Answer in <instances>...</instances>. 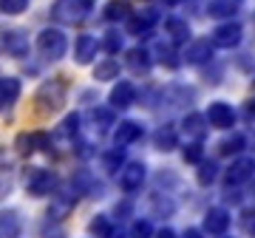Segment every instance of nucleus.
Masks as SVG:
<instances>
[{"label":"nucleus","mask_w":255,"mask_h":238,"mask_svg":"<svg viewBox=\"0 0 255 238\" xmlns=\"http://www.w3.org/2000/svg\"><path fill=\"white\" fill-rule=\"evenodd\" d=\"M184 130H187L190 136L201 139L204 136V117H201V114H187V117H184Z\"/></svg>","instance_id":"nucleus-25"},{"label":"nucleus","mask_w":255,"mask_h":238,"mask_svg":"<svg viewBox=\"0 0 255 238\" xmlns=\"http://www.w3.org/2000/svg\"><path fill=\"white\" fill-rule=\"evenodd\" d=\"M156 23H159V11H156V9H145V11H139L136 17L128 20V28H130V34H147Z\"/></svg>","instance_id":"nucleus-10"},{"label":"nucleus","mask_w":255,"mask_h":238,"mask_svg":"<svg viewBox=\"0 0 255 238\" xmlns=\"http://www.w3.org/2000/svg\"><path fill=\"white\" fill-rule=\"evenodd\" d=\"M119 74V63L117 60H105V63H97L94 68V80H114Z\"/></svg>","instance_id":"nucleus-26"},{"label":"nucleus","mask_w":255,"mask_h":238,"mask_svg":"<svg viewBox=\"0 0 255 238\" xmlns=\"http://www.w3.org/2000/svg\"><path fill=\"white\" fill-rule=\"evenodd\" d=\"M255 176V162L253 159H238V162H233L227 170V182L230 184H241L247 182V179H253Z\"/></svg>","instance_id":"nucleus-12"},{"label":"nucleus","mask_w":255,"mask_h":238,"mask_svg":"<svg viewBox=\"0 0 255 238\" xmlns=\"http://www.w3.org/2000/svg\"><path fill=\"white\" fill-rule=\"evenodd\" d=\"M17 97H20V80L17 77H3L0 80V108L14 105Z\"/></svg>","instance_id":"nucleus-13"},{"label":"nucleus","mask_w":255,"mask_h":238,"mask_svg":"<svg viewBox=\"0 0 255 238\" xmlns=\"http://www.w3.org/2000/svg\"><path fill=\"white\" fill-rule=\"evenodd\" d=\"M91 119L97 128H108V125H114V111L111 108H94L91 111Z\"/></svg>","instance_id":"nucleus-28"},{"label":"nucleus","mask_w":255,"mask_h":238,"mask_svg":"<svg viewBox=\"0 0 255 238\" xmlns=\"http://www.w3.org/2000/svg\"><path fill=\"white\" fill-rule=\"evenodd\" d=\"M244 230L250 236H255V213H247L244 216Z\"/></svg>","instance_id":"nucleus-38"},{"label":"nucleus","mask_w":255,"mask_h":238,"mask_svg":"<svg viewBox=\"0 0 255 238\" xmlns=\"http://www.w3.org/2000/svg\"><path fill=\"white\" fill-rule=\"evenodd\" d=\"M133 100H136V88L130 83L114 85V91H111V105H114V108H128Z\"/></svg>","instance_id":"nucleus-17"},{"label":"nucleus","mask_w":255,"mask_h":238,"mask_svg":"<svg viewBox=\"0 0 255 238\" xmlns=\"http://www.w3.org/2000/svg\"><path fill=\"white\" fill-rule=\"evenodd\" d=\"M105 236H108V238H125V233H122V230H108Z\"/></svg>","instance_id":"nucleus-40"},{"label":"nucleus","mask_w":255,"mask_h":238,"mask_svg":"<svg viewBox=\"0 0 255 238\" xmlns=\"http://www.w3.org/2000/svg\"><path fill=\"white\" fill-rule=\"evenodd\" d=\"M153 142H156V147H159V150H170V147H176V130L170 128V125H164V128L156 130Z\"/></svg>","instance_id":"nucleus-24"},{"label":"nucleus","mask_w":255,"mask_h":238,"mask_svg":"<svg viewBox=\"0 0 255 238\" xmlns=\"http://www.w3.org/2000/svg\"><path fill=\"white\" fill-rule=\"evenodd\" d=\"M102 165H105V170H119V165H122V153L119 150H108V153L102 156Z\"/></svg>","instance_id":"nucleus-31"},{"label":"nucleus","mask_w":255,"mask_h":238,"mask_svg":"<svg viewBox=\"0 0 255 238\" xmlns=\"http://www.w3.org/2000/svg\"><path fill=\"white\" fill-rule=\"evenodd\" d=\"M128 14H130V6H128L125 0H111L108 6H105V11H102V17L105 20H125Z\"/></svg>","instance_id":"nucleus-23"},{"label":"nucleus","mask_w":255,"mask_h":238,"mask_svg":"<svg viewBox=\"0 0 255 238\" xmlns=\"http://www.w3.org/2000/svg\"><path fill=\"white\" fill-rule=\"evenodd\" d=\"M244 108H247V117L253 119V117H255V100H250V102L244 105Z\"/></svg>","instance_id":"nucleus-39"},{"label":"nucleus","mask_w":255,"mask_h":238,"mask_svg":"<svg viewBox=\"0 0 255 238\" xmlns=\"http://www.w3.org/2000/svg\"><path fill=\"white\" fill-rule=\"evenodd\" d=\"M28 9V0H0V11L3 14H20Z\"/></svg>","instance_id":"nucleus-29"},{"label":"nucleus","mask_w":255,"mask_h":238,"mask_svg":"<svg viewBox=\"0 0 255 238\" xmlns=\"http://www.w3.org/2000/svg\"><path fill=\"white\" fill-rule=\"evenodd\" d=\"M142 182H145V165L142 162H130V165H125V170H119V187L122 190H139Z\"/></svg>","instance_id":"nucleus-6"},{"label":"nucleus","mask_w":255,"mask_h":238,"mask_svg":"<svg viewBox=\"0 0 255 238\" xmlns=\"http://www.w3.org/2000/svg\"><path fill=\"white\" fill-rule=\"evenodd\" d=\"M94 9V0H57L54 6H51V17L60 20V23H82V20L91 14Z\"/></svg>","instance_id":"nucleus-2"},{"label":"nucleus","mask_w":255,"mask_h":238,"mask_svg":"<svg viewBox=\"0 0 255 238\" xmlns=\"http://www.w3.org/2000/svg\"><path fill=\"white\" fill-rule=\"evenodd\" d=\"M14 187V167H11L6 150H0V199H6Z\"/></svg>","instance_id":"nucleus-14"},{"label":"nucleus","mask_w":255,"mask_h":238,"mask_svg":"<svg viewBox=\"0 0 255 238\" xmlns=\"http://www.w3.org/2000/svg\"><path fill=\"white\" fill-rule=\"evenodd\" d=\"M108 219H105V216H97V219L91 221V233H97V236H105V233H108Z\"/></svg>","instance_id":"nucleus-36"},{"label":"nucleus","mask_w":255,"mask_h":238,"mask_svg":"<svg viewBox=\"0 0 255 238\" xmlns=\"http://www.w3.org/2000/svg\"><path fill=\"white\" fill-rule=\"evenodd\" d=\"M125 63L133 68V71H150V54H147L145 48H133V51H128L125 57Z\"/></svg>","instance_id":"nucleus-22"},{"label":"nucleus","mask_w":255,"mask_h":238,"mask_svg":"<svg viewBox=\"0 0 255 238\" xmlns=\"http://www.w3.org/2000/svg\"><path fill=\"white\" fill-rule=\"evenodd\" d=\"M204 227H207L210 233L221 236V233H224V230L230 227V216H227V210H221V207H213V210H207V216H204Z\"/></svg>","instance_id":"nucleus-16"},{"label":"nucleus","mask_w":255,"mask_h":238,"mask_svg":"<svg viewBox=\"0 0 255 238\" xmlns=\"http://www.w3.org/2000/svg\"><path fill=\"white\" fill-rule=\"evenodd\" d=\"M184 162H201V145H187L184 147Z\"/></svg>","instance_id":"nucleus-37"},{"label":"nucleus","mask_w":255,"mask_h":238,"mask_svg":"<svg viewBox=\"0 0 255 238\" xmlns=\"http://www.w3.org/2000/svg\"><path fill=\"white\" fill-rule=\"evenodd\" d=\"M139 136H142V125H136V122H122L119 130L114 133V142H117V147H122V145L136 142Z\"/></svg>","instance_id":"nucleus-20"},{"label":"nucleus","mask_w":255,"mask_h":238,"mask_svg":"<svg viewBox=\"0 0 255 238\" xmlns=\"http://www.w3.org/2000/svg\"><path fill=\"white\" fill-rule=\"evenodd\" d=\"M207 122L216 125V128H233L236 114H233V108H230L227 102H213L207 108Z\"/></svg>","instance_id":"nucleus-8"},{"label":"nucleus","mask_w":255,"mask_h":238,"mask_svg":"<svg viewBox=\"0 0 255 238\" xmlns=\"http://www.w3.org/2000/svg\"><path fill=\"white\" fill-rule=\"evenodd\" d=\"M241 147H244V136H230V139H224L221 142V153H227V156H233V153H241Z\"/></svg>","instance_id":"nucleus-30"},{"label":"nucleus","mask_w":255,"mask_h":238,"mask_svg":"<svg viewBox=\"0 0 255 238\" xmlns=\"http://www.w3.org/2000/svg\"><path fill=\"white\" fill-rule=\"evenodd\" d=\"M167 3H173V6H176V3H182V0H167Z\"/></svg>","instance_id":"nucleus-43"},{"label":"nucleus","mask_w":255,"mask_h":238,"mask_svg":"<svg viewBox=\"0 0 255 238\" xmlns=\"http://www.w3.org/2000/svg\"><path fill=\"white\" fill-rule=\"evenodd\" d=\"M34 105L40 114H57L65 105V80H60V77L46 80V83L37 88Z\"/></svg>","instance_id":"nucleus-1"},{"label":"nucleus","mask_w":255,"mask_h":238,"mask_svg":"<svg viewBox=\"0 0 255 238\" xmlns=\"http://www.w3.org/2000/svg\"><path fill=\"white\" fill-rule=\"evenodd\" d=\"M253 199H255V184H253Z\"/></svg>","instance_id":"nucleus-44"},{"label":"nucleus","mask_w":255,"mask_h":238,"mask_svg":"<svg viewBox=\"0 0 255 238\" xmlns=\"http://www.w3.org/2000/svg\"><path fill=\"white\" fill-rule=\"evenodd\" d=\"M20 236V216L14 210L0 213V238H17Z\"/></svg>","instance_id":"nucleus-19"},{"label":"nucleus","mask_w":255,"mask_h":238,"mask_svg":"<svg viewBox=\"0 0 255 238\" xmlns=\"http://www.w3.org/2000/svg\"><path fill=\"white\" fill-rule=\"evenodd\" d=\"M213 57V43L210 40H190L187 43V51H184V60L193 65H201V63H210Z\"/></svg>","instance_id":"nucleus-9"},{"label":"nucleus","mask_w":255,"mask_h":238,"mask_svg":"<svg viewBox=\"0 0 255 238\" xmlns=\"http://www.w3.org/2000/svg\"><path fill=\"white\" fill-rule=\"evenodd\" d=\"M241 34H244L241 26L230 20V23H221V26L213 31V40H210V43L219 46V48H236L238 43H241Z\"/></svg>","instance_id":"nucleus-5"},{"label":"nucleus","mask_w":255,"mask_h":238,"mask_svg":"<svg viewBox=\"0 0 255 238\" xmlns=\"http://www.w3.org/2000/svg\"><path fill=\"white\" fill-rule=\"evenodd\" d=\"M216 179V165L210 162V165H201V170H199V184H210Z\"/></svg>","instance_id":"nucleus-34"},{"label":"nucleus","mask_w":255,"mask_h":238,"mask_svg":"<svg viewBox=\"0 0 255 238\" xmlns=\"http://www.w3.org/2000/svg\"><path fill=\"white\" fill-rule=\"evenodd\" d=\"M46 145H48L46 133H20L17 142H14L20 156H31L34 150H40V147H46Z\"/></svg>","instance_id":"nucleus-11"},{"label":"nucleus","mask_w":255,"mask_h":238,"mask_svg":"<svg viewBox=\"0 0 255 238\" xmlns=\"http://www.w3.org/2000/svg\"><path fill=\"white\" fill-rule=\"evenodd\" d=\"M164 28H167V34H170L173 43H187V40H190V26H187V20H182V17H167Z\"/></svg>","instance_id":"nucleus-21"},{"label":"nucleus","mask_w":255,"mask_h":238,"mask_svg":"<svg viewBox=\"0 0 255 238\" xmlns=\"http://www.w3.org/2000/svg\"><path fill=\"white\" fill-rule=\"evenodd\" d=\"M77 125H80V117H77V114L65 117V122L60 125V136H74V133H77Z\"/></svg>","instance_id":"nucleus-32"},{"label":"nucleus","mask_w":255,"mask_h":238,"mask_svg":"<svg viewBox=\"0 0 255 238\" xmlns=\"http://www.w3.org/2000/svg\"><path fill=\"white\" fill-rule=\"evenodd\" d=\"M184 238H201V233H199V230H187V233H184Z\"/></svg>","instance_id":"nucleus-41"},{"label":"nucleus","mask_w":255,"mask_h":238,"mask_svg":"<svg viewBox=\"0 0 255 238\" xmlns=\"http://www.w3.org/2000/svg\"><path fill=\"white\" fill-rule=\"evenodd\" d=\"M94 54H97V37H91V34L77 37V46H74V57H77V63H91Z\"/></svg>","instance_id":"nucleus-15"},{"label":"nucleus","mask_w":255,"mask_h":238,"mask_svg":"<svg viewBox=\"0 0 255 238\" xmlns=\"http://www.w3.org/2000/svg\"><path fill=\"white\" fill-rule=\"evenodd\" d=\"M153 227H150V221H136L133 224V238H150Z\"/></svg>","instance_id":"nucleus-35"},{"label":"nucleus","mask_w":255,"mask_h":238,"mask_svg":"<svg viewBox=\"0 0 255 238\" xmlns=\"http://www.w3.org/2000/svg\"><path fill=\"white\" fill-rule=\"evenodd\" d=\"M26 190L31 196H46V193L54 190V173L51 170H43V167H31L26 173Z\"/></svg>","instance_id":"nucleus-4"},{"label":"nucleus","mask_w":255,"mask_h":238,"mask_svg":"<svg viewBox=\"0 0 255 238\" xmlns=\"http://www.w3.org/2000/svg\"><path fill=\"white\" fill-rule=\"evenodd\" d=\"M159 238H176V236H173V230H162V233H159Z\"/></svg>","instance_id":"nucleus-42"},{"label":"nucleus","mask_w":255,"mask_h":238,"mask_svg":"<svg viewBox=\"0 0 255 238\" xmlns=\"http://www.w3.org/2000/svg\"><path fill=\"white\" fill-rule=\"evenodd\" d=\"M3 48H6V54H11V57H23L28 51V34L20 31V28H9V31L3 34Z\"/></svg>","instance_id":"nucleus-7"},{"label":"nucleus","mask_w":255,"mask_h":238,"mask_svg":"<svg viewBox=\"0 0 255 238\" xmlns=\"http://www.w3.org/2000/svg\"><path fill=\"white\" fill-rule=\"evenodd\" d=\"M156 57L162 60V65H167V68H176L179 65V54L173 51V46H164V43H159L156 46Z\"/></svg>","instance_id":"nucleus-27"},{"label":"nucleus","mask_w":255,"mask_h":238,"mask_svg":"<svg viewBox=\"0 0 255 238\" xmlns=\"http://www.w3.org/2000/svg\"><path fill=\"white\" fill-rule=\"evenodd\" d=\"M241 9V0H210L207 14L210 17H233Z\"/></svg>","instance_id":"nucleus-18"},{"label":"nucleus","mask_w":255,"mask_h":238,"mask_svg":"<svg viewBox=\"0 0 255 238\" xmlns=\"http://www.w3.org/2000/svg\"><path fill=\"white\" fill-rule=\"evenodd\" d=\"M65 48H68V40L60 28H43L40 34H37V51L43 60H60L65 54Z\"/></svg>","instance_id":"nucleus-3"},{"label":"nucleus","mask_w":255,"mask_h":238,"mask_svg":"<svg viewBox=\"0 0 255 238\" xmlns=\"http://www.w3.org/2000/svg\"><path fill=\"white\" fill-rule=\"evenodd\" d=\"M102 40H105V43H102V46H105V51H111V54L122 48V37H119L117 31H108V34L102 37Z\"/></svg>","instance_id":"nucleus-33"}]
</instances>
